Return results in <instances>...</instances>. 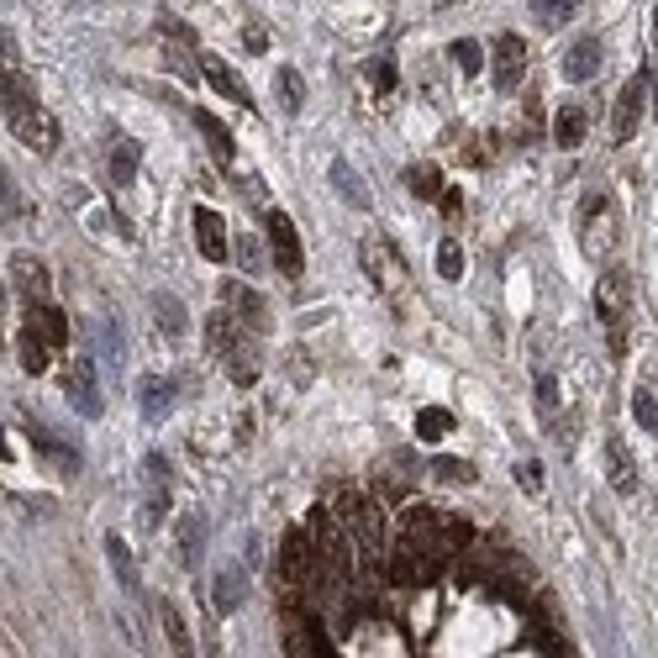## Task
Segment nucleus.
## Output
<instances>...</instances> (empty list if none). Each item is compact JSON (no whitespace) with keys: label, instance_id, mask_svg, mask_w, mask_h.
Wrapping results in <instances>:
<instances>
[{"label":"nucleus","instance_id":"nucleus-41","mask_svg":"<svg viewBox=\"0 0 658 658\" xmlns=\"http://www.w3.org/2000/svg\"><path fill=\"white\" fill-rule=\"evenodd\" d=\"M654 117H658V69H654Z\"/></svg>","mask_w":658,"mask_h":658},{"label":"nucleus","instance_id":"nucleus-13","mask_svg":"<svg viewBox=\"0 0 658 658\" xmlns=\"http://www.w3.org/2000/svg\"><path fill=\"white\" fill-rule=\"evenodd\" d=\"M195 248H201V259L206 263H227V254H233V242H227V222H222V212H212V206H195Z\"/></svg>","mask_w":658,"mask_h":658},{"label":"nucleus","instance_id":"nucleus-40","mask_svg":"<svg viewBox=\"0 0 658 658\" xmlns=\"http://www.w3.org/2000/svg\"><path fill=\"white\" fill-rule=\"evenodd\" d=\"M248 47H254V53H269V32H259V22H248Z\"/></svg>","mask_w":658,"mask_h":658},{"label":"nucleus","instance_id":"nucleus-10","mask_svg":"<svg viewBox=\"0 0 658 658\" xmlns=\"http://www.w3.org/2000/svg\"><path fill=\"white\" fill-rule=\"evenodd\" d=\"M64 396L79 417H100L106 406H100V379H95V364L90 358H69V369H64Z\"/></svg>","mask_w":658,"mask_h":658},{"label":"nucleus","instance_id":"nucleus-27","mask_svg":"<svg viewBox=\"0 0 658 658\" xmlns=\"http://www.w3.org/2000/svg\"><path fill=\"white\" fill-rule=\"evenodd\" d=\"M274 90H280L284 117H301V111H306V90H301V74H295V69H280V74H274Z\"/></svg>","mask_w":658,"mask_h":658},{"label":"nucleus","instance_id":"nucleus-36","mask_svg":"<svg viewBox=\"0 0 658 658\" xmlns=\"http://www.w3.org/2000/svg\"><path fill=\"white\" fill-rule=\"evenodd\" d=\"M532 11H538L542 22H574L580 0H532Z\"/></svg>","mask_w":658,"mask_h":658},{"label":"nucleus","instance_id":"nucleus-14","mask_svg":"<svg viewBox=\"0 0 658 658\" xmlns=\"http://www.w3.org/2000/svg\"><path fill=\"white\" fill-rule=\"evenodd\" d=\"M601 64H606V43H601V37H580V43L564 53V74L574 85H590V79L601 74Z\"/></svg>","mask_w":658,"mask_h":658},{"label":"nucleus","instance_id":"nucleus-30","mask_svg":"<svg viewBox=\"0 0 658 658\" xmlns=\"http://www.w3.org/2000/svg\"><path fill=\"white\" fill-rule=\"evenodd\" d=\"M633 422L643 427V432H648V438H658V400L648 396V390H643V385H637V390H633Z\"/></svg>","mask_w":658,"mask_h":658},{"label":"nucleus","instance_id":"nucleus-38","mask_svg":"<svg viewBox=\"0 0 658 658\" xmlns=\"http://www.w3.org/2000/svg\"><path fill=\"white\" fill-rule=\"evenodd\" d=\"M142 474H148L153 485H174V470H169L164 453H148V459H142Z\"/></svg>","mask_w":658,"mask_h":658},{"label":"nucleus","instance_id":"nucleus-39","mask_svg":"<svg viewBox=\"0 0 658 658\" xmlns=\"http://www.w3.org/2000/svg\"><path fill=\"white\" fill-rule=\"evenodd\" d=\"M517 479L527 485V495H542V464H538V459H521V464H517Z\"/></svg>","mask_w":658,"mask_h":658},{"label":"nucleus","instance_id":"nucleus-1","mask_svg":"<svg viewBox=\"0 0 658 658\" xmlns=\"http://www.w3.org/2000/svg\"><path fill=\"white\" fill-rule=\"evenodd\" d=\"M69 348V316L53 306V301H37L26 306L22 327H17V358H22L26 375H47L53 358Z\"/></svg>","mask_w":658,"mask_h":658},{"label":"nucleus","instance_id":"nucleus-11","mask_svg":"<svg viewBox=\"0 0 658 658\" xmlns=\"http://www.w3.org/2000/svg\"><path fill=\"white\" fill-rule=\"evenodd\" d=\"M6 280L17 284L26 295V306H37V301H53V280H47L43 259H32V254H11V263H6Z\"/></svg>","mask_w":658,"mask_h":658},{"label":"nucleus","instance_id":"nucleus-34","mask_svg":"<svg viewBox=\"0 0 658 658\" xmlns=\"http://www.w3.org/2000/svg\"><path fill=\"white\" fill-rule=\"evenodd\" d=\"M553 411H559V379L538 369V417L542 422H553Z\"/></svg>","mask_w":658,"mask_h":658},{"label":"nucleus","instance_id":"nucleus-28","mask_svg":"<svg viewBox=\"0 0 658 658\" xmlns=\"http://www.w3.org/2000/svg\"><path fill=\"white\" fill-rule=\"evenodd\" d=\"M447 432H453V417H447L443 406L417 411V438H422V443H438V438H447Z\"/></svg>","mask_w":658,"mask_h":658},{"label":"nucleus","instance_id":"nucleus-31","mask_svg":"<svg viewBox=\"0 0 658 658\" xmlns=\"http://www.w3.org/2000/svg\"><path fill=\"white\" fill-rule=\"evenodd\" d=\"M406 185L417 190L422 201H432V195L443 190V174H438V169H432V164H411V169H406Z\"/></svg>","mask_w":658,"mask_h":658},{"label":"nucleus","instance_id":"nucleus-21","mask_svg":"<svg viewBox=\"0 0 658 658\" xmlns=\"http://www.w3.org/2000/svg\"><path fill=\"white\" fill-rule=\"evenodd\" d=\"M227 301H233L227 311H233V316H237V322H242L248 332H263V327H269V306H263V301L254 295V290H248V284H233V290H227Z\"/></svg>","mask_w":658,"mask_h":658},{"label":"nucleus","instance_id":"nucleus-8","mask_svg":"<svg viewBox=\"0 0 658 658\" xmlns=\"http://www.w3.org/2000/svg\"><path fill=\"white\" fill-rule=\"evenodd\" d=\"M643 106H654V69H637L622 95H616V111H612V138L627 142L643 127Z\"/></svg>","mask_w":658,"mask_h":658},{"label":"nucleus","instance_id":"nucleus-12","mask_svg":"<svg viewBox=\"0 0 658 658\" xmlns=\"http://www.w3.org/2000/svg\"><path fill=\"white\" fill-rule=\"evenodd\" d=\"M601 459H606V485H612V495H637V459L633 447H627V438H606V447H601Z\"/></svg>","mask_w":658,"mask_h":658},{"label":"nucleus","instance_id":"nucleus-3","mask_svg":"<svg viewBox=\"0 0 658 658\" xmlns=\"http://www.w3.org/2000/svg\"><path fill=\"white\" fill-rule=\"evenodd\" d=\"M332 511L343 517V527L353 532V542H358L364 559H379V553H385V511H379L364 490H337Z\"/></svg>","mask_w":658,"mask_h":658},{"label":"nucleus","instance_id":"nucleus-17","mask_svg":"<svg viewBox=\"0 0 658 658\" xmlns=\"http://www.w3.org/2000/svg\"><path fill=\"white\" fill-rule=\"evenodd\" d=\"M106 559H111V574H117V585L127 595H142V580H138V559H132V548L121 532H106Z\"/></svg>","mask_w":658,"mask_h":658},{"label":"nucleus","instance_id":"nucleus-18","mask_svg":"<svg viewBox=\"0 0 658 658\" xmlns=\"http://www.w3.org/2000/svg\"><path fill=\"white\" fill-rule=\"evenodd\" d=\"M242 595H248V574L237 564H227L222 574H216V585H212V606L216 616H233L237 606H242Z\"/></svg>","mask_w":658,"mask_h":658},{"label":"nucleus","instance_id":"nucleus-5","mask_svg":"<svg viewBox=\"0 0 658 658\" xmlns=\"http://www.w3.org/2000/svg\"><path fill=\"white\" fill-rule=\"evenodd\" d=\"M358 263H364V274H369V284H375L379 295H400L406 290V259H400V248L390 237H379V233L364 237L358 242Z\"/></svg>","mask_w":658,"mask_h":658},{"label":"nucleus","instance_id":"nucleus-42","mask_svg":"<svg viewBox=\"0 0 658 658\" xmlns=\"http://www.w3.org/2000/svg\"><path fill=\"white\" fill-rule=\"evenodd\" d=\"M432 6H453V0H432Z\"/></svg>","mask_w":658,"mask_h":658},{"label":"nucleus","instance_id":"nucleus-19","mask_svg":"<svg viewBox=\"0 0 658 658\" xmlns=\"http://www.w3.org/2000/svg\"><path fill=\"white\" fill-rule=\"evenodd\" d=\"M327 180H332V190H337V195L348 201L353 212H369V190H364V180H358V169H353L348 159H332Z\"/></svg>","mask_w":658,"mask_h":658},{"label":"nucleus","instance_id":"nucleus-25","mask_svg":"<svg viewBox=\"0 0 658 658\" xmlns=\"http://www.w3.org/2000/svg\"><path fill=\"white\" fill-rule=\"evenodd\" d=\"M153 316H159V332H164V337H185V332H190L185 301H174L169 290H159V295H153Z\"/></svg>","mask_w":658,"mask_h":658},{"label":"nucleus","instance_id":"nucleus-20","mask_svg":"<svg viewBox=\"0 0 658 658\" xmlns=\"http://www.w3.org/2000/svg\"><path fill=\"white\" fill-rule=\"evenodd\" d=\"M159 622H164V637H169V648H174V658H195V633H190V622L180 616L174 601H159Z\"/></svg>","mask_w":658,"mask_h":658},{"label":"nucleus","instance_id":"nucleus-32","mask_svg":"<svg viewBox=\"0 0 658 658\" xmlns=\"http://www.w3.org/2000/svg\"><path fill=\"white\" fill-rule=\"evenodd\" d=\"M438 280H464V248L453 237L438 248Z\"/></svg>","mask_w":658,"mask_h":658},{"label":"nucleus","instance_id":"nucleus-33","mask_svg":"<svg viewBox=\"0 0 658 658\" xmlns=\"http://www.w3.org/2000/svg\"><path fill=\"white\" fill-rule=\"evenodd\" d=\"M364 69H369V85H375L379 95H390L400 85V74H396V58H369V64H364Z\"/></svg>","mask_w":658,"mask_h":658},{"label":"nucleus","instance_id":"nucleus-9","mask_svg":"<svg viewBox=\"0 0 658 658\" xmlns=\"http://www.w3.org/2000/svg\"><path fill=\"white\" fill-rule=\"evenodd\" d=\"M527 79V43H521L517 32H500L490 43V85L500 95H511Z\"/></svg>","mask_w":658,"mask_h":658},{"label":"nucleus","instance_id":"nucleus-22","mask_svg":"<svg viewBox=\"0 0 658 658\" xmlns=\"http://www.w3.org/2000/svg\"><path fill=\"white\" fill-rule=\"evenodd\" d=\"M195 127H201V138H206V148H212V159L222 169L233 164V153H237V142H233V127H222V121L212 117V111H195Z\"/></svg>","mask_w":658,"mask_h":658},{"label":"nucleus","instance_id":"nucleus-23","mask_svg":"<svg viewBox=\"0 0 658 658\" xmlns=\"http://www.w3.org/2000/svg\"><path fill=\"white\" fill-rule=\"evenodd\" d=\"M142 169V148L132 138H121V132H111V180L117 185H132Z\"/></svg>","mask_w":658,"mask_h":658},{"label":"nucleus","instance_id":"nucleus-16","mask_svg":"<svg viewBox=\"0 0 658 658\" xmlns=\"http://www.w3.org/2000/svg\"><path fill=\"white\" fill-rule=\"evenodd\" d=\"M174 542H180V564L195 569L201 553H206V517H201V511H185V517L174 521Z\"/></svg>","mask_w":658,"mask_h":658},{"label":"nucleus","instance_id":"nucleus-26","mask_svg":"<svg viewBox=\"0 0 658 658\" xmlns=\"http://www.w3.org/2000/svg\"><path fill=\"white\" fill-rule=\"evenodd\" d=\"M553 142H559V148H580V142H585V106H559Z\"/></svg>","mask_w":658,"mask_h":658},{"label":"nucleus","instance_id":"nucleus-29","mask_svg":"<svg viewBox=\"0 0 658 658\" xmlns=\"http://www.w3.org/2000/svg\"><path fill=\"white\" fill-rule=\"evenodd\" d=\"M32 438H37V447H43V459H47V464L58 459V464H64V474L79 470V453H69V443H64V438H47L43 427H32Z\"/></svg>","mask_w":658,"mask_h":658},{"label":"nucleus","instance_id":"nucleus-6","mask_svg":"<svg viewBox=\"0 0 658 658\" xmlns=\"http://www.w3.org/2000/svg\"><path fill=\"white\" fill-rule=\"evenodd\" d=\"M580 237H585V254H612L616 248V201L606 190H590L580 201Z\"/></svg>","mask_w":658,"mask_h":658},{"label":"nucleus","instance_id":"nucleus-24","mask_svg":"<svg viewBox=\"0 0 658 658\" xmlns=\"http://www.w3.org/2000/svg\"><path fill=\"white\" fill-rule=\"evenodd\" d=\"M138 396H142V417H148V422H164V417H169V400H174V385H169V379L142 375L138 379Z\"/></svg>","mask_w":658,"mask_h":658},{"label":"nucleus","instance_id":"nucleus-4","mask_svg":"<svg viewBox=\"0 0 658 658\" xmlns=\"http://www.w3.org/2000/svg\"><path fill=\"white\" fill-rule=\"evenodd\" d=\"M627 311H633V280L622 269H606L595 284V316L612 337V353H622V343H627Z\"/></svg>","mask_w":658,"mask_h":658},{"label":"nucleus","instance_id":"nucleus-35","mask_svg":"<svg viewBox=\"0 0 658 658\" xmlns=\"http://www.w3.org/2000/svg\"><path fill=\"white\" fill-rule=\"evenodd\" d=\"M432 479H447V485H474V464H459V459H432Z\"/></svg>","mask_w":658,"mask_h":658},{"label":"nucleus","instance_id":"nucleus-7","mask_svg":"<svg viewBox=\"0 0 658 658\" xmlns=\"http://www.w3.org/2000/svg\"><path fill=\"white\" fill-rule=\"evenodd\" d=\"M263 233H269V254L280 263L284 280H301V269H306V254H301V233H295V222L280 212V206H269L263 212Z\"/></svg>","mask_w":658,"mask_h":658},{"label":"nucleus","instance_id":"nucleus-37","mask_svg":"<svg viewBox=\"0 0 658 658\" xmlns=\"http://www.w3.org/2000/svg\"><path fill=\"white\" fill-rule=\"evenodd\" d=\"M447 53H453V64H464V74L485 69V47H479V43H470V37H459V43L447 47Z\"/></svg>","mask_w":658,"mask_h":658},{"label":"nucleus","instance_id":"nucleus-15","mask_svg":"<svg viewBox=\"0 0 658 658\" xmlns=\"http://www.w3.org/2000/svg\"><path fill=\"white\" fill-rule=\"evenodd\" d=\"M201 74H206V85H212V90L222 95V100H233V106H254L248 85H242V79H237V74L227 69V64H222L216 53H201Z\"/></svg>","mask_w":658,"mask_h":658},{"label":"nucleus","instance_id":"nucleus-2","mask_svg":"<svg viewBox=\"0 0 658 658\" xmlns=\"http://www.w3.org/2000/svg\"><path fill=\"white\" fill-rule=\"evenodd\" d=\"M6 132L26 142L32 153L58 148V121H53V111H43V100L32 95V85L17 69H6Z\"/></svg>","mask_w":658,"mask_h":658}]
</instances>
